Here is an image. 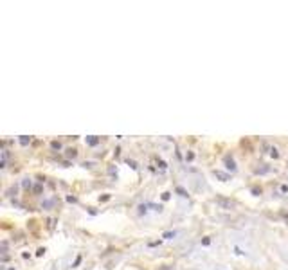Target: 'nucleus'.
Segmentation results:
<instances>
[{"label":"nucleus","mask_w":288,"mask_h":270,"mask_svg":"<svg viewBox=\"0 0 288 270\" xmlns=\"http://www.w3.org/2000/svg\"><path fill=\"white\" fill-rule=\"evenodd\" d=\"M52 205H54V200H45L43 203H41V207H43V209H51Z\"/></svg>","instance_id":"5"},{"label":"nucleus","mask_w":288,"mask_h":270,"mask_svg":"<svg viewBox=\"0 0 288 270\" xmlns=\"http://www.w3.org/2000/svg\"><path fill=\"white\" fill-rule=\"evenodd\" d=\"M223 162H225V168H227V169L236 171V162H234V159H232V157H229V155H227L225 159H223Z\"/></svg>","instance_id":"2"},{"label":"nucleus","mask_w":288,"mask_h":270,"mask_svg":"<svg viewBox=\"0 0 288 270\" xmlns=\"http://www.w3.org/2000/svg\"><path fill=\"white\" fill-rule=\"evenodd\" d=\"M214 175H216V177H218L220 180H222V182H227V180L231 178L229 175H225V173H222V171H214Z\"/></svg>","instance_id":"3"},{"label":"nucleus","mask_w":288,"mask_h":270,"mask_svg":"<svg viewBox=\"0 0 288 270\" xmlns=\"http://www.w3.org/2000/svg\"><path fill=\"white\" fill-rule=\"evenodd\" d=\"M52 148H54V150H60V148H61V144H60V142H56V140H54V142H52Z\"/></svg>","instance_id":"9"},{"label":"nucleus","mask_w":288,"mask_h":270,"mask_svg":"<svg viewBox=\"0 0 288 270\" xmlns=\"http://www.w3.org/2000/svg\"><path fill=\"white\" fill-rule=\"evenodd\" d=\"M69 157H76V151H74V150H69Z\"/></svg>","instance_id":"14"},{"label":"nucleus","mask_w":288,"mask_h":270,"mask_svg":"<svg viewBox=\"0 0 288 270\" xmlns=\"http://www.w3.org/2000/svg\"><path fill=\"white\" fill-rule=\"evenodd\" d=\"M87 142H88L90 146H95V144L99 142V139H97V137H94V135H90V137H87Z\"/></svg>","instance_id":"4"},{"label":"nucleus","mask_w":288,"mask_h":270,"mask_svg":"<svg viewBox=\"0 0 288 270\" xmlns=\"http://www.w3.org/2000/svg\"><path fill=\"white\" fill-rule=\"evenodd\" d=\"M272 157H279V153H277V150H276V148L272 150Z\"/></svg>","instance_id":"13"},{"label":"nucleus","mask_w":288,"mask_h":270,"mask_svg":"<svg viewBox=\"0 0 288 270\" xmlns=\"http://www.w3.org/2000/svg\"><path fill=\"white\" fill-rule=\"evenodd\" d=\"M128 164H130V166H132V168H133V169H135V168H137V164H135L133 160H128Z\"/></svg>","instance_id":"12"},{"label":"nucleus","mask_w":288,"mask_h":270,"mask_svg":"<svg viewBox=\"0 0 288 270\" xmlns=\"http://www.w3.org/2000/svg\"><path fill=\"white\" fill-rule=\"evenodd\" d=\"M268 171H270V168H261V169L257 168V169H256V173H259V175H265V173H268Z\"/></svg>","instance_id":"8"},{"label":"nucleus","mask_w":288,"mask_h":270,"mask_svg":"<svg viewBox=\"0 0 288 270\" xmlns=\"http://www.w3.org/2000/svg\"><path fill=\"white\" fill-rule=\"evenodd\" d=\"M216 203H220L223 209H232L234 207V202L227 200V198H222V196H216Z\"/></svg>","instance_id":"1"},{"label":"nucleus","mask_w":288,"mask_h":270,"mask_svg":"<svg viewBox=\"0 0 288 270\" xmlns=\"http://www.w3.org/2000/svg\"><path fill=\"white\" fill-rule=\"evenodd\" d=\"M176 236V230H169V232H164V234H162V238H167V240H169V238H175Z\"/></svg>","instance_id":"6"},{"label":"nucleus","mask_w":288,"mask_h":270,"mask_svg":"<svg viewBox=\"0 0 288 270\" xmlns=\"http://www.w3.org/2000/svg\"><path fill=\"white\" fill-rule=\"evenodd\" d=\"M20 142L25 146V144H29V142H31V139H29V137H25V135H22V137H20Z\"/></svg>","instance_id":"7"},{"label":"nucleus","mask_w":288,"mask_h":270,"mask_svg":"<svg viewBox=\"0 0 288 270\" xmlns=\"http://www.w3.org/2000/svg\"><path fill=\"white\" fill-rule=\"evenodd\" d=\"M176 191H178V193H180V196H184V198H185V196H187V193H185V191H184V189H182V187H178V189H176Z\"/></svg>","instance_id":"10"},{"label":"nucleus","mask_w":288,"mask_h":270,"mask_svg":"<svg viewBox=\"0 0 288 270\" xmlns=\"http://www.w3.org/2000/svg\"><path fill=\"white\" fill-rule=\"evenodd\" d=\"M23 187H31V180L27 182V178H25V182H23Z\"/></svg>","instance_id":"11"}]
</instances>
